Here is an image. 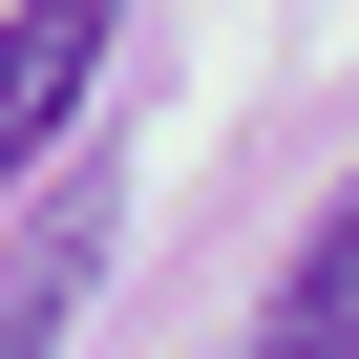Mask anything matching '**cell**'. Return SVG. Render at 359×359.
<instances>
[{"instance_id": "obj_1", "label": "cell", "mask_w": 359, "mask_h": 359, "mask_svg": "<svg viewBox=\"0 0 359 359\" xmlns=\"http://www.w3.org/2000/svg\"><path fill=\"white\" fill-rule=\"evenodd\" d=\"M106 43H127V0H22L0 22V191L85 127V85H106Z\"/></svg>"}, {"instance_id": "obj_2", "label": "cell", "mask_w": 359, "mask_h": 359, "mask_svg": "<svg viewBox=\"0 0 359 359\" xmlns=\"http://www.w3.org/2000/svg\"><path fill=\"white\" fill-rule=\"evenodd\" d=\"M254 359H359V191L296 233V275H275V317H254Z\"/></svg>"}, {"instance_id": "obj_3", "label": "cell", "mask_w": 359, "mask_h": 359, "mask_svg": "<svg viewBox=\"0 0 359 359\" xmlns=\"http://www.w3.org/2000/svg\"><path fill=\"white\" fill-rule=\"evenodd\" d=\"M85 275H106V191H64V212H43V275L0 296V359H43V338L85 317Z\"/></svg>"}]
</instances>
